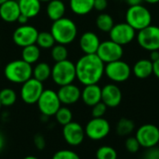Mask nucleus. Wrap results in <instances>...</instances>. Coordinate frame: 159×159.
I'll return each instance as SVG.
<instances>
[{
    "instance_id": "49",
    "label": "nucleus",
    "mask_w": 159,
    "mask_h": 159,
    "mask_svg": "<svg viewBox=\"0 0 159 159\" xmlns=\"http://www.w3.org/2000/svg\"><path fill=\"white\" fill-rule=\"evenodd\" d=\"M1 108H2V105H1V102H0V110H1Z\"/></svg>"
},
{
    "instance_id": "14",
    "label": "nucleus",
    "mask_w": 159,
    "mask_h": 159,
    "mask_svg": "<svg viewBox=\"0 0 159 159\" xmlns=\"http://www.w3.org/2000/svg\"><path fill=\"white\" fill-rule=\"evenodd\" d=\"M135 137L142 147L147 149L157 146L159 142V128L152 124L143 125L138 128Z\"/></svg>"
},
{
    "instance_id": "33",
    "label": "nucleus",
    "mask_w": 159,
    "mask_h": 159,
    "mask_svg": "<svg viewBox=\"0 0 159 159\" xmlns=\"http://www.w3.org/2000/svg\"><path fill=\"white\" fill-rule=\"evenodd\" d=\"M97 159H117L116 151L111 146H102L96 152Z\"/></svg>"
},
{
    "instance_id": "7",
    "label": "nucleus",
    "mask_w": 159,
    "mask_h": 159,
    "mask_svg": "<svg viewBox=\"0 0 159 159\" xmlns=\"http://www.w3.org/2000/svg\"><path fill=\"white\" fill-rule=\"evenodd\" d=\"M131 72L132 70L129 65L121 59L105 64L104 67V74L114 82H124L128 81Z\"/></svg>"
},
{
    "instance_id": "3",
    "label": "nucleus",
    "mask_w": 159,
    "mask_h": 159,
    "mask_svg": "<svg viewBox=\"0 0 159 159\" xmlns=\"http://www.w3.org/2000/svg\"><path fill=\"white\" fill-rule=\"evenodd\" d=\"M4 76L11 83L22 84L33 77V67L22 59L12 60L4 67Z\"/></svg>"
},
{
    "instance_id": "45",
    "label": "nucleus",
    "mask_w": 159,
    "mask_h": 159,
    "mask_svg": "<svg viewBox=\"0 0 159 159\" xmlns=\"http://www.w3.org/2000/svg\"><path fill=\"white\" fill-rule=\"evenodd\" d=\"M4 143H5L4 138H3L2 134H0V151H1V150H2V148L4 147Z\"/></svg>"
},
{
    "instance_id": "9",
    "label": "nucleus",
    "mask_w": 159,
    "mask_h": 159,
    "mask_svg": "<svg viewBox=\"0 0 159 159\" xmlns=\"http://www.w3.org/2000/svg\"><path fill=\"white\" fill-rule=\"evenodd\" d=\"M43 91H44L43 82L32 77L21 84L20 96L21 100L25 104L33 105V104H36Z\"/></svg>"
},
{
    "instance_id": "41",
    "label": "nucleus",
    "mask_w": 159,
    "mask_h": 159,
    "mask_svg": "<svg viewBox=\"0 0 159 159\" xmlns=\"http://www.w3.org/2000/svg\"><path fill=\"white\" fill-rule=\"evenodd\" d=\"M153 74L159 79V59L153 62Z\"/></svg>"
},
{
    "instance_id": "26",
    "label": "nucleus",
    "mask_w": 159,
    "mask_h": 159,
    "mask_svg": "<svg viewBox=\"0 0 159 159\" xmlns=\"http://www.w3.org/2000/svg\"><path fill=\"white\" fill-rule=\"evenodd\" d=\"M51 77V67L46 62H39L33 67V78L45 82Z\"/></svg>"
},
{
    "instance_id": "43",
    "label": "nucleus",
    "mask_w": 159,
    "mask_h": 159,
    "mask_svg": "<svg viewBox=\"0 0 159 159\" xmlns=\"http://www.w3.org/2000/svg\"><path fill=\"white\" fill-rule=\"evenodd\" d=\"M129 6H135V5H140L143 2V0H125Z\"/></svg>"
},
{
    "instance_id": "6",
    "label": "nucleus",
    "mask_w": 159,
    "mask_h": 159,
    "mask_svg": "<svg viewBox=\"0 0 159 159\" xmlns=\"http://www.w3.org/2000/svg\"><path fill=\"white\" fill-rule=\"evenodd\" d=\"M36 104L40 112L46 117L54 116L61 106L57 92L52 89H44Z\"/></svg>"
},
{
    "instance_id": "51",
    "label": "nucleus",
    "mask_w": 159,
    "mask_h": 159,
    "mask_svg": "<svg viewBox=\"0 0 159 159\" xmlns=\"http://www.w3.org/2000/svg\"><path fill=\"white\" fill-rule=\"evenodd\" d=\"M0 41H1V35H0Z\"/></svg>"
},
{
    "instance_id": "32",
    "label": "nucleus",
    "mask_w": 159,
    "mask_h": 159,
    "mask_svg": "<svg viewBox=\"0 0 159 159\" xmlns=\"http://www.w3.org/2000/svg\"><path fill=\"white\" fill-rule=\"evenodd\" d=\"M54 116L56 121L61 126H65L73 121V112L68 107L61 106V108L57 111Z\"/></svg>"
},
{
    "instance_id": "21",
    "label": "nucleus",
    "mask_w": 159,
    "mask_h": 159,
    "mask_svg": "<svg viewBox=\"0 0 159 159\" xmlns=\"http://www.w3.org/2000/svg\"><path fill=\"white\" fill-rule=\"evenodd\" d=\"M46 13L48 18L54 22L62 17L66 13V6L63 0H50L47 4Z\"/></svg>"
},
{
    "instance_id": "8",
    "label": "nucleus",
    "mask_w": 159,
    "mask_h": 159,
    "mask_svg": "<svg viewBox=\"0 0 159 159\" xmlns=\"http://www.w3.org/2000/svg\"><path fill=\"white\" fill-rule=\"evenodd\" d=\"M136 37L138 44L143 50L148 52L159 50V26L150 24L138 31Z\"/></svg>"
},
{
    "instance_id": "24",
    "label": "nucleus",
    "mask_w": 159,
    "mask_h": 159,
    "mask_svg": "<svg viewBox=\"0 0 159 159\" xmlns=\"http://www.w3.org/2000/svg\"><path fill=\"white\" fill-rule=\"evenodd\" d=\"M69 7L75 15L84 16L94 9V0H69Z\"/></svg>"
},
{
    "instance_id": "38",
    "label": "nucleus",
    "mask_w": 159,
    "mask_h": 159,
    "mask_svg": "<svg viewBox=\"0 0 159 159\" xmlns=\"http://www.w3.org/2000/svg\"><path fill=\"white\" fill-rule=\"evenodd\" d=\"M108 7V0H94V9L100 12L104 11Z\"/></svg>"
},
{
    "instance_id": "48",
    "label": "nucleus",
    "mask_w": 159,
    "mask_h": 159,
    "mask_svg": "<svg viewBox=\"0 0 159 159\" xmlns=\"http://www.w3.org/2000/svg\"><path fill=\"white\" fill-rule=\"evenodd\" d=\"M40 1H41V2H47V3H48V2L50 1V0H40Z\"/></svg>"
},
{
    "instance_id": "30",
    "label": "nucleus",
    "mask_w": 159,
    "mask_h": 159,
    "mask_svg": "<svg viewBox=\"0 0 159 159\" xmlns=\"http://www.w3.org/2000/svg\"><path fill=\"white\" fill-rule=\"evenodd\" d=\"M68 54H69L68 49L66 45H63V44L56 43L50 49V56L55 63L66 60L68 58Z\"/></svg>"
},
{
    "instance_id": "15",
    "label": "nucleus",
    "mask_w": 159,
    "mask_h": 159,
    "mask_svg": "<svg viewBox=\"0 0 159 159\" xmlns=\"http://www.w3.org/2000/svg\"><path fill=\"white\" fill-rule=\"evenodd\" d=\"M62 136L64 141L71 146L81 144L85 139V128L77 122H70L63 126Z\"/></svg>"
},
{
    "instance_id": "12",
    "label": "nucleus",
    "mask_w": 159,
    "mask_h": 159,
    "mask_svg": "<svg viewBox=\"0 0 159 159\" xmlns=\"http://www.w3.org/2000/svg\"><path fill=\"white\" fill-rule=\"evenodd\" d=\"M110 39L116 42L121 46L129 44L136 37V30L131 27L128 22L115 23L109 32Z\"/></svg>"
},
{
    "instance_id": "40",
    "label": "nucleus",
    "mask_w": 159,
    "mask_h": 159,
    "mask_svg": "<svg viewBox=\"0 0 159 159\" xmlns=\"http://www.w3.org/2000/svg\"><path fill=\"white\" fill-rule=\"evenodd\" d=\"M29 20H30V19H29L27 16H25V15H23V14L20 13V15L19 16V18H18V20H17V22H19L20 25L27 24V22H29Z\"/></svg>"
},
{
    "instance_id": "2",
    "label": "nucleus",
    "mask_w": 159,
    "mask_h": 159,
    "mask_svg": "<svg viewBox=\"0 0 159 159\" xmlns=\"http://www.w3.org/2000/svg\"><path fill=\"white\" fill-rule=\"evenodd\" d=\"M50 33L52 34L56 43L69 45L76 38L78 29L76 23L72 19L62 17L52 22L50 26Z\"/></svg>"
},
{
    "instance_id": "47",
    "label": "nucleus",
    "mask_w": 159,
    "mask_h": 159,
    "mask_svg": "<svg viewBox=\"0 0 159 159\" xmlns=\"http://www.w3.org/2000/svg\"><path fill=\"white\" fill-rule=\"evenodd\" d=\"M6 1H7V0H0V5H2V4L5 3Z\"/></svg>"
},
{
    "instance_id": "36",
    "label": "nucleus",
    "mask_w": 159,
    "mask_h": 159,
    "mask_svg": "<svg viewBox=\"0 0 159 159\" xmlns=\"http://www.w3.org/2000/svg\"><path fill=\"white\" fill-rule=\"evenodd\" d=\"M125 146H126V149L128 150V152L129 153H137L139 150H140V143L138 142V140L136 139V137H129L127 139L126 142H125Z\"/></svg>"
},
{
    "instance_id": "34",
    "label": "nucleus",
    "mask_w": 159,
    "mask_h": 159,
    "mask_svg": "<svg viewBox=\"0 0 159 159\" xmlns=\"http://www.w3.org/2000/svg\"><path fill=\"white\" fill-rule=\"evenodd\" d=\"M52 159H80V157L72 150H60L53 155Z\"/></svg>"
},
{
    "instance_id": "31",
    "label": "nucleus",
    "mask_w": 159,
    "mask_h": 159,
    "mask_svg": "<svg viewBox=\"0 0 159 159\" xmlns=\"http://www.w3.org/2000/svg\"><path fill=\"white\" fill-rule=\"evenodd\" d=\"M135 124L132 120L128 118H121L116 126V132L119 136H129L133 132Z\"/></svg>"
},
{
    "instance_id": "20",
    "label": "nucleus",
    "mask_w": 159,
    "mask_h": 159,
    "mask_svg": "<svg viewBox=\"0 0 159 159\" xmlns=\"http://www.w3.org/2000/svg\"><path fill=\"white\" fill-rule=\"evenodd\" d=\"M81 99L87 106H94L102 101V88L98 83L84 85L83 90H81Z\"/></svg>"
},
{
    "instance_id": "37",
    "label": "nucleus",
    "mask_w": 159,
    "mask_h": 159,
    "mask_svg": "<svg viewBox=\"0 0 159 159\" xmlns=\"http://www.w3.org/2000/svg\"><path fill=\"white\" fill-rule=\"evenodd\" d=\"M143 159H159V149L156 146L147 148L146 153L143 156Z\"/></svg>"
},
{
    "instance_id": "50",
    "label": "nucleus",
    "mask_w": 159,
    "mask_h": 159,
    "mask_svg": "<svg viewBox=\"0 0 159 159\" xmlns=\"http://www.w3.org/2000/svg\"><path fill=\"white\" fill-rule=\"evenodd\" d=\"M0 67H1V61H0Z\"/></svg>"
},
{
    "instance_id": "19",
    "label": "nucleus",
    "mask_w": 159,
    "mask_h": 159,
    "mask_svg": "<svg viewBox=\"0 0 159 159\" xmlns=\"http://www.w3.org/2000/svg\"><path fill=\"white\" fill-rule=\"evenodd\" d=\"M20 15V10L19 7L18 1L7 0L2 5H0V18L5 22L7 23L15 22H17Z\"/></svg>"
},
{
    "instance_id": "11",
    "label": "nucleus",
    "mask_w": 159,
    "mask_h": 159,
    "mask_svg": "<svg viewBox=\"0 0 159 159\" xmlns=\"http://www.w3.org/2000/svg\"><path fill=\"white\" fill-rule=\"evenodd\" d=\"M96 54L104 64H108L116 60H120L124 54V49L123 46L111 39H108L101 42Z\"/></svg>"
},
{
    "instance_id": "16",
    "label": "nucleus",
    "mask_w": 159,
    "mask_h": 159,
    "mask_svg": "<svg viewBox=\"0 0 159 159\" xmlns=\"http://www.w3.org/2000/svg\"><path fill=\"white\" fill-rule=\"evenodd\" d=\"M57 94L61 103L66 106L75 104L79 99H81V90L74 82L59 86Z\"/></svg>"
},
{
    "instance_id": "18",
    "label": "nucleus",
    "mask_w": 159,
    "mask_h": 159,
    "mask_svg": "<svg viewBox=\"0 0 159 159\" xmlns=\"http://www.w3.org/2000/svg\"><path fill=\"white\" fill-rule=\"evenodd\" d=\"M101 44L100 37L92 31H87L79 37V47L84 54L96 53Z\"/></svg>"
},
{
    "instance_id": "5",
    "label": "nucleus",
    "mask_w": 159,
    "mask_h": 159,
    "mask_svg": "<svg viewBox=\"0 0 159 159\" xmlns=\"http://www.w3.org/2000/svg\"><path fill=\"white\" fill-rule=\"evenodd\" d=\"M151 11L142 4L129 6L126 12V22H128L136 31H140L152 24Z\"/></svg>"
},
{
    "instance_id": "25",
    "label": "nucleus",
    "mask_w": 159,
    "mask_h": 159,
    "mask_svg": "<svg viewBox=\"0 0 159 159\" xmlns=\"http://www.w3.org/2000/svg\"><path fill=\"white\" fill-rule=\"evenodd\" d=\"M41 56V49L34 43L21 48V59L26 63L35 64Z\"/></svg>"
},
{
    "instance_id": "23",
    "label": "nucleus",
    "mask_w": 159,
    "mask_h": 159,
    "mask_svg": "<svg viewBox=\"0 0 159 159\" xmlns=\"http://www.w3.org/2000/svg\"><path fill=\"white\" fill-rule=\"evenodd\" d=\"M131 70L136 78L147 79L153 74V62L150 59H140L134 64Z\"/></svg>"
},
{
    "instance_id": "46",
    "label": "nucleus",
    "mask_w": 159,
    "mask_h": 159,
    "mask_svg": "<svg viewBox=\"0 0 159 159\" xmlns=\"http://www.w3.org/2000/svg\"><path fill=\"white\" fill-rule=\"evenodd\" d=\"M23 159H38V158H37V157H34V156H28V157H24Z\"/></svg>"
},
{
    "instance_id": "52",
    "label": "nucleus",
    "mask_w": 159,
    "mask_h": 159,
    "mask_svg": "<svg viewBox=\"0 0 159 159\" xmlns=\"http://www.w3.org/2000/svg\"><path fill=\"white\" fill-rule=\"evenodd\" d=\"M63 1H64V0H63Z\"/></svg>"
},
{
    "instance_id": "44",
    "label": "nucleus",
    "mask_w": 159,
    "mask_h": 159,
    "mask_svg": "<svg viewBox=\"0 0 159 159\" xmlns=\"http://www.w3.org/2000/svg\"><path fill=\"white\" fill-rule=\"evenodd\" d=\"M145 3L147 4H151V5H155V4H157L159 3V0H143Z\"/></svg>"
},
{
    "instance_id": "17",
    "label": "nucleus",
    "mask_w": 159,
    "mask_h": 159,
    "mask_svg": "<svg viewBox=\"0 0 159 159\" xmlns=\"http://www.w3.org/2000/svg\"><path fill=\"white\" fill-rule=\"evenodd\" d=\"M102 101L108 108H116L122 101V92L115 83H108L102 88Z\"/></svg>"
},
{
    "instance_id": "22",
    "label": "nucleus",
    "mask_w": 159,
    "mask_h": 159,
    "mask_svg": "<svg viewBox=\"0 0 159 159\" xmlns=\"http://www.w3.org/2000/svg\"><path fill=\"white\" fill-rule=\"evenodd\" d=\"M18 4L20 13L29 19L36 17L41 11L42 2L40 0H18Z\"/></svg>"
},
{
    "instance_id": "42",
    "label": "nucleus",
    "mask_w": 159,
    "mask_h": 159,
    "mask_svg": "<svg viewBox=\"0 0 159 159\" xmlns=\"http://www.w3.org/2000/svg\"><path fill=\"white\" fill-rule=\"evenodd\" d=\"M150 52V57L149 59L152 61V62H156L157 60L159 59V50L157 51H152V52Z\"/></svg>"
},
{
    "instance_id": "35",
    "label": "nucleus",
    "mask_w": 159,
    "mask_h": 159,
    "mask_svg": "<svg viewBox=\"0 0 159 159\" xmlns=\"http://www.w3.org/2000/svg\"><path fill=\"white\" fill-rule=\"evenodd\" d=\"M107 108L108 107L102 101H100L99 103L95 104L94 106H92V111H91L92 117H95V118L103 117V115L106 113Z\"/></svg>"
},
{
    "instance_id": "27",
    "label": "nucleus",
    "mask_w": 159,
    "mask_h": 159,
    "mask_svg": "<svg viewBox=\"0 0 159 159\" xmlns=\"http://www.w3.org/2000/svg\"><path fill=\"white\" fill-rule=\"evenodd\" d=\"M114 25H115L114 19L108 13L102 12L96 18V26L100 31L103 33H109Z\"/></svg>"
},
{
    "instance_id": "1",
    "label": "nucleus",
    "mask_w": 159,
    "mask_h": 159,
    "mask_svg": "<svg viewBox=\"0 0 159 159\" xmlns=\"http://www.w3.org/2000/svg\"><path fill=\"white\" fill-rule=\"evenodd\" d=\"M105 64L96 54H84L75 63L76 80L83 85L95 84L104 75Z\"/></svg>"
},
{
    "instance_id": "10",
    "label": "nucleus",
    "mask_w": 159,
    "mask_h": 159,
    "mask_svg": "<svg viewBox=\"0 0 159 159\" xmlns=\"http://www.w3.org/2000/svg\"><path fill=\"white\" fill-rule=\"evenodd\" d=\"M111 130L109 122L103 117H93L85 127V134L92 141H100L108 136Z\"/></svg>"
},
{
    "instance_id": "4",
    "label": "nucleus",
    "mask_w": 159,
    "mask_h": 159,
    "mask_svg": "<svg viewBox=\"0 0 159 159\" xmlns=\"http://www.w3.org/2000/svg\"><path fill=\"white\" fill-rule=\"evenodd\" d=\"M50 78L58 86L73 83L75 80H76L75 64L68 59L56 62L51 67Z\"/></svg>"
},
{
    "instance_id": "13",
    "label": "nucleus",
    "mask_w": 159,
    "mask_h": 159,
    "mask_svg": "<svg viewBox=\"0 0 159 159\" xmlns=\"http://www.w3.org/2000/svg\"><path fill=\"white\" fill-rule=\"evenodd\" d=\"M38 30L31 24H22L18 26L12 33V40L18 47L34 44L38 36Z\"/></svg>"
},
{
    "instance_id": "28",
    "label": "nucleus",
    "mask_w": 159,
    "mask_h": 159,
    "mask_svg": "<svg viewBox=\"0 0 159 159\" xmlns=\"http://www.w3.org/2000/svg\"><path fill=\"white\" fill-rule=\"evenodd\" d=\"M18 96L14 89L5 87L0 90V102L2 107H11L17 101Z\"/></svg>"
},
{
    "instance_id": "29",
    "label": "nucleus",
    "mask_w": 159,
    "mask_h": 159,
    "mask_svg": "<svg viewBox=\"0 0 159 159\" xmlns=\"http://www.w3.org/2000/svg\"><path fill=\"white\" fill-rule=\"evenodd\" d=\"M35 44L40 49L48 50V49H51L56 44V41L52 34L50 33V31H42L38 33Z\"/></svg>"
},
{
    "instance_id": "39",
    "label": "nucleus",
    "mask_w": 159,
    "mask_h": 159,
    "mask_svg": "<svg viewBox=\"0 0 159 159\" xmlns=\"http://www.w3.org/2000/svg\"><path fill=\"white\" fill-rule=\"evenodd\" d=\"M34 145L35 147L38 149V150H43L46 146V142H45V139L42 135H35L34 136Z\"/></svg>"
}]
</instances>
